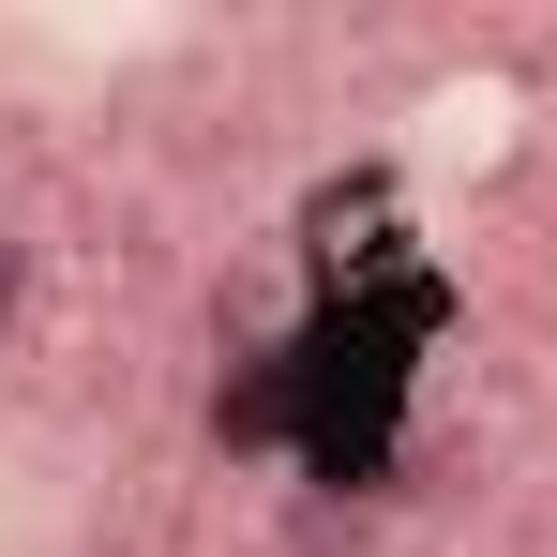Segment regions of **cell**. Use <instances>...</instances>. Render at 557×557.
<instances>
[{
    "mask_svg": "<svg viewBox=\"0 0 557 557\" xmlns=\"http://www.w3.org/2000/svg\"><path fill=\"white\" fill-rule=\"evenodd\" d=\"M15 317H30V226L0 211V332H15Z\"/></svg>",
    "mask_w": 557,
    "mask_h": 557,
    "instance_id": "6da1fadb",
    "label": "cell"
}]
</instances>
